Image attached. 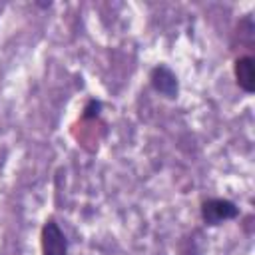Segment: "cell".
<instances>
[{"label":"cell","instance_id":"2","mask_svg":"<svg viewBox=\"0 0 255 255\" xmlns=\"http://www.w3.org/2000/svg\"><path fill=\"white\" fill-rule=\"evenodd\" d=\"M42 255H68V239L56 219H46L40 231Z\"/></svg>","mask_w":255,"mask_h":255},{"label":"cell","instance_id":"3","mask_svg":"<svg viewBox=\"0 0 255 255\" xmlns=\"http://www.w3.org/2000/svg\"><path fill=\"white\" fill-rule=\"evenodd\" d=\"M149 84H151V88L159 96H163L167 100H175L179 96V80H177V74L169 66H165V64H157V66L151 68V72H149Z\"/></svg>","mask_w":255,"mask_h":255},{"label":"cell","instance_id":"5","mask_svg":"<svg viewBox=\"0 0 255 255\" xmlns=\"http://www.w3.org/2000/svg\"><path fill=\"white\" fill-rule=\"evenodd\" d=\"M100 112H102V102H100V100H96V98H92V100L84 106L82 120H94V118H98V116H100Z\"/></svg>","mask_w":255,"mask_h":255},{"label":"cell","instance_id":"4","mask_svg":"<svg viewBox=\"0 0 255 255\" xmlns=\"http://www.w3.org/2000/svg\"><path fill=\"white\" fill-rule=\"evenodd\" d=\"M233 74H235L237 86L245 94L255 92V60H253V56H239L233 62Z\"/></svg>","mask_w":255,"mask_h":255},{"label":"cell","instance_id":"1","mask_svg":"<svg viewBox=\"0 0 255 255\" xmlns=\"http://www.w3.org/2000/svg\"><path fill=\"white\" fill-rule=\"evenodd\" d=\"M239 215V207L235 201L225 197H209L201 203V219L207 227H217L223 221H231Z\"/></svg>","mask_w":255,"mask_h":255}]
</instances>
